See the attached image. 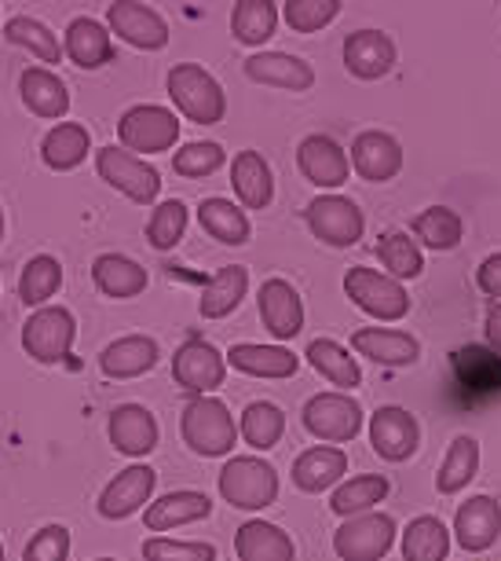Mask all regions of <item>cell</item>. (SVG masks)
Here are the masks:
<instances>
[{
    "instance_id": "obj_1",
    "label": "cell",
    "mask_w": 501,
    "mask_h": 561,
    "mask_svg": "<svg viewBox=\"0 0 501 561\" xmlns=\"http://www.w3.org/2000/svg\"><path fill=\"white\" fill-rule=\"evenodd\" d=\"M165 89L176 111L195 125H217L228 114V96H223L220 81L198 62H179V67L168 70Z\"/></svg>"
},
{
    "instance_id": "obj_2",
    "label": "cell",
    "mask_w": 501,
    "mask_h": 561,
    "mask_svg": "<svg viewBox=\"0 0 501 561\" xmlns=\"http://www.w3.org/2000/svg\"><path fill=\"white\" fill-rule=\"evenodd\" d=\"M220 495L234 511H264L279 500V473L257 455H234L220 470Z\"/></svg>"
},
{
    "instance_id": "obj_3",
    "label": "cell",
    "mask_w": 501,
    "mask_h": 561,
    "mask_svg": "<svg viewBox=\"0 0 501 561\" xmlns=\"http://www.w3.org/2000/svg\"><path fill=\"white\" fill-rule=\"evenodd\" d=\"M179 433H184V444L195 455H206V459H217V455H228L238 440V430H234V419L228 404L220 397H195L184 408V419H179Z\"/></svg>"
},
{
    "instance_id": "obj_4",
    "label": "cell",
    "mask_w": 501,
    "mask_h": 561,
    "mask_svg": "<svg viewBox=\"0 0 501 561\" xmlns=\"http://www.w3.org/2000/svg\"><path fill=\"white\" fill-rule=\"evenodd\" d=\"M179 140L176 111L158 107V103H136L117 118V144L129 154H162L173 151Z\"/></svg>"
},
{
    "instance_id": "obj_5",
    "label": "cell",
    "mask_w": 501,
    "mask_h": 561,
    "mask_svg": "<svg viewBox=\"0 0 501 561\" xmlns=\"http://www.w3.org/2000/svg\"><path fill=\"white\" fill-rule=\"evenodd\" d=\"M95 173H100L106 184L114 187V192H121L136 206L154 203L158 192H162V173H158L151 162L129 154L125 147H117V144L100 147V151H95Z\"/></svg>"
},
{
    "instance_id": "obj_6",
    "label": "cell",
    "mask_w": 501,
    "mask_h": 561,
    "mask_svg": "<svg viewBox=\"0 0 501 561\" xmlns=\"http://www.w3.org/2000/svg\"><path fill=\"white\" fill-rule=\"evenodd\" d=\"M345 294L356 301V309H362L366 316L381 323H396L410 312V294L403 283L388 279V275L373 272V268H348L345 275Z\"/></svg>"
},
{
    "instance_id": "obj_7",
    "label": "cell",
    "mask_w": 501,
    "mask_h": 561,
    "mask_svg": "<svg viewBox=\"0 0 501 561\" xmlns=\"http://www.w3.org/2000/svg\"><path fill=\"white\" fill-rule=\"evenodd\" d=\"M73 337H78V320L62 305H45L23 327V348L37 364H62V359H70Z\"/></svg>"
},
{
    "instance_id": "obj_8",
    "label": "cell",
    "mask_w": 501,
    "mask_h": 561,
    "mask_svg": "<svg viewBox=\"0 0 501 561\" xmlns=\"http://www.w3.org/2000/svg\"><path fill=\"white\" fill-rule=\"evenodd\" d=\"M304 220L312 228V236L318 242L334 250H345V247H356L366 231V220H362V209L351 203L345 195H318L307 203L304 209Z\"/></svg>"
},
{
    "instance_id": "obj_9",
    "label": "cell",
    "mask_w": 501,
    "mask_h": 561,
    "mask_svg": "<svg viewBox=\"0 0 501 561\" xmlns=\"http://www.w3.org/2000/svg\"><path fill=\"white\" fill-rule=\"evenodd\" d=\"M396 543V517L359 514L348 517L334 533V550L340 561H381Z\"/></svg>"
},
{
    "instance_id": "obj_10",
    "label": "cell",
    "mask_w": 501,
    "mask_h": 561,
    "mask_svg": "<svg viewBox=\"0 0 501 561\" xmlns=\"http://www.w3.org/2000/svg\"><path fill=\"white\" fill-rule=\"evenodd\" d=\"M304 430L318 440L329 444H348L359 437L362 430V408L356 397L345 393H318L304 404L301 411Z\"/></svg>"
},
{
    "instance_id": "obj_11",
    "label": "cell",
    "mask_w": 501,
    "mask_h": 561,
    "mask_svg": "<svg viewBox=\"0 0 501 561\" xmlns=\"http://www.w3.org/2000/svg\"><path fill=\"white\" fill-rule=\"evenodd\" d=\"M173 378L179 389H187V393L209 397L212 389H220L223 378H228V359H223L217 345L201 342V337H190V342L176 348Z\"/></svg>"
},
{
    "instance_id": "obj_12",
    "label": "cell",
    "mask_w": 501,
    "mask_h": 561,
    "mask_svg": "<svg viewBox=\"0 0 501 561\" xmlns=\"http://www.w3.org/2000/svg\"><path fill=\"white\" fill-rule=\"evenodd\" d=\"M106 26L114 37H121L129 48L140 51H162L168 45V23L162 12L140 4V0H117L106 8Z\"/></svg>"
},
{
    "instance_id": "obj_13",
    "label": "cell",
    "mask_w": 501,
    "mask_h": 561,
    "mask_svg": "<svg viewBox=\"0 0 501 561\" xmlns=\"http://www.w3.org/2000/svg\"><path fill=\"white\" fill-rule=\"evenodd\" d=\"M421 430L418 419L410 415L407 408H377L370 419V448L388 462H407L413 451H418Z\"/></svg>"
},
{
    "instance_id": "obj_14",
    "label": "cell",
    "mask_w": 501,
    "mask_h": 561,
    "mask_svg": "<svg viewBox=\"0 0 501 561\" xmlns=\"http://www.w3.org/2000/svg\"><path fill=\"white\" fill-rule=\"evenodd\" d=\"M296 169L304 173L307 184H318V187H340L348 184L351 176V162L345 154L334 136H323V133H312L304 136L301 147H296Z\"/></svg>"
},
{
    "instance_id": "obj_15",
    "label": "cell",
    "mask_w": 501,
    "mask_h": 561,
    "mask_svg": "<svg viewBox=\"0 0 501 561\" xmlns=\"http://www.w3.org/2000/svg\"><path fill=\"white\" fill-rule=\"evenodd\" d=\"M158 473L151 466H129L100 492V514L106 522H125V517L140 514L154 495Z\"/></svg>"
},
{
    "instance_id": "obj_16",
    "label": "cell",
    "mask_w": 501,
    "mask_h": 561,
    "mask_svg": "<svg viewBox=\"0 0 501 561\" xmlns=\"http://www.w3.org/2000/svg\"><path fill=\"white\" fill-rule=\"evenodd\" d=\"M351 169L370 180V184H385V180L399 176L403 169V147L396 136L381 133V129H366L356 136V144H351Z\"/></svg>"
},
{
    "instance_id": "obj_17",
    "label": "cell",
    "mask_w": 501,
    "mask_h": 561,
    "mask_svg": "<svg viewBox=\"0 0 501 561\" xmlns=\"http://www.w3.org/2000/svg\"><path fill=\"white\" fill-rule=\"evenodd\" d=\"M345 67L359 81H381L396 67V45L381 30H356L345 37Z\"/></svg>"
},
{
    "instance_id": "obj_18",
    "label": "cell",
    "mask_w": 501,
    "mask_h": 561,
    "mask_svg": "<svg viewBox=\"0 0 501 561\" xmlns=\"http://www.w3.org/2000/svg\"><path fill=\"white\" fill-rule=\"evenodd\" d=\"M454 536L468 554H483L494 547L501 536V503L490 495H473L468 503L457 506L454 514Z\"/></svg>"
},
{
    "instance_id": "obj_19",
    "label": "cell",
    "mask_w": 501,
    "mask_h": 561,
    "mask_svg": "<svg viewBox=\"0 0 501 561\" xmlns=\"http://www.w3.org/2000/svg\"><path fill=\"white\" fill-rule=\"evenodd\" d=\"M245 78L286 92H307L315 84V70L307 59L290 56V51H257L245 59Z\"/></svg>"
},
{
    "instance_id": "obj_20",
    "label": "cell",
    "mask_w": 501,
    "mask_h": 561,
    "mask_svg": "<svg viewBox=\"0 0 501 561\" xmlns=\"http://www.w3.org/2000/svg\"><path fill=\"white\" fill-rule=\"evenodd\" d=\"M260 320H264V331L279 342H290V337L301 334L304 327V301L301 294L293 290V283L286 279H268L260 287Z\"/></svg>"
},
{
    "instance_id": "obj_21",
    "label": "cell",
    "mask_w": 501,
    "mask_h": 561,
    "mask_svg": "<svg viewBox=\"0 0 501 561\" xmlns=\"http://www.w3.org/2000/svg\"><path fill=\"white\" fill-rule=\"evenodd\" d=\"M106 433H110V444L129 459H140V455H151L158 448V419L147 411L143 404H121L110 411V422H106Z\"/></svg>"
},
{
    "instance_id": "obj_22",
    "label": "cell",
    "mask_w": 501,
    "mask_h": 561,
    "mask_svg": "<svg viewBox=\"0 0 501 561\" xmlns=\"http://www.w3.org/2000/svg\"><path fill=\"white\" fill-rule=\"evenodd\" d=\"M351 348L362 359H373L377 367H410L421 359L418 337L407 331H381V327H362L351 334Z\"/></svg>"
},
{
    "instance_id": "obj_23",
    "label": "cell",
    "mask_w": 501,
    "mask_h": 561,
    "mask_svg": "<svg viewBox=\"0 0 501 561\" xmlns=\"http://www.w3.org/2000/svg\"><path fill=\"white\" fill-rule=\"evenodd\" d=\"M158 348L154 337L147 334H129V337H117L100 353V370L106 378H117V382H129V378H140L147 370L158 367Z\"/></svg>"
},
{
    "instance_id": "obj_24",
    "label": "cell",
    "mask_w": 501,
    "mask_h": 561,
    "mask_svg": "<svg viewBox=\"0 0 501 561\" xmlns=\"http://www.w3.org/2000/svg\"><path fill=\"white\" fill-rule=\"evenodd\" d=\"M62 51L70 56L73 67L81 70H100L114 59V37L100 19L78 15L67 26V37H62Z\"/></svg>"
},
{
    "instance_id": "obj_25",
    "label": "cell",
    "mask_w": 501,
    "mask_h": 561,
    "mask_svg": "<svg viewBox=\"0 0 501 561\" xmlns=\"http://www.w3.org/2000/svg\"><path fill=\"white\" fill-rule=\"evenodd\" d=\"M92 283L106 298L129 301V298H140L151 279H147L143 264H136L132 257H125V253H100V257L92 261Z\"/></svg>"
},
{
    "instance_id": "obj_26",
    "label": "cell",
    "mask_w": 501,
    "mask_h": 561,
    "mask_svg": "<svg viewBox=\"0 0 501 561\" xmlns=\"http://www.w3.org/2000/svg\"><path fill=\"white\" fill-rule=\"evenodd\" d=\"M19 96H23L30 114H37V118H48V122H59L62 114L70 111L67 84H62L51 70H40V67L23 70V78H19Z\"/></svg>"
},
{
    "instance_id": "obj_27",
    "label": "cell",
    "mask_w": 501,
    "mask_h": 561,
    "mask_svg": "<svg viewBox=\"0 0 501 561\" xmlns=\"http://www.w3.org/2000/svg\"><path fill=\"white\" fill-rule=\"evenodd\" d=\"M231 184L234 195L245 209H268L275 198V180H271V165L264 162L260 151H242L234 154L231 162Z\"/></svg>"
},
{
    "instance_id": "obj_28",
    "label": "cell",
    "mask_w": 501,
    "mask_h": 561,
    "mask_svg": "<svg viewBox=\"0 0 501 561\" xmlns=\"http://www.w3.org/2000/svg\"><path fill=\"white\" fill-rule=\"evenodd\" d=\"M345 473H348V455L340 448H307L293 462V484L307 495L337 489Z\"/></svg>"
},
{
    "instance_id": "obj_29",
    "label": "cell",
    "mask_w": 501,
    "mask_h": 561,
    "mask_svg": "<svg viewBox=\"0 0 501 561\" xmlns=\"http://www.w3.org/2000/svg\"><path fill=\"white\" fill-rule=\"evenodd\" d=\"M234 370L253 378H293L301 370V359H296L290 348L282 345H231V353L223 356Z\"/></svg>"
},
{
    "instance_id": "obj_30",
    "label": "cell",
    "mask_w": 501,
    "mask_h": 561,
    "mask_svg": "<svg viewBox=\"0 0 501 561\" xmlns=\"http://www.w3.org/2000/svg\"><path fill=\"white\" fill-rule=\"evenodd\" d=\"M209 514H212V500L206 492H190V489L168 492L147 506V528H151V533H168V528H179V525L206 522Z\"/></svg>"
},
{
    "instance_id": "obj_31",
    "label": "cell",
    "mask_w": 501,
    "mask_h": 561,
    "mask_svg": "<svg viewBox=\"0 0 501 561\" xmlns=\"http://www.w3.org/2000/svg\"><path fill=\"white\" fill-rule=\"evenodd\" d=\"M234 554L238 561H293V539L271 522H245L234 533Z\"/></svg>"
},
{
    "instance_id": "obj_32",
    "label": "cell",
    "mask_w": 501,
    "mask_h": 561,
    "mask_svg": "<svg viewBox=\"0 0 501 561\" xmlns=\"http://www.w3.org/2000/svg\"><path fill=\"white\" fill-rule=\"evenodd\" d=\"M198 225H201L206 236L223 242V247H245L249 236H253L249 217H245L242 206H234L231 198H201Z\"/></svg>"
},
{
    "instance_id": "obj_33",
    "label": "cell",
    "mask_w": 501,
    "mask_h": 561,
    "mask_svg": "<svg viewBox=\"0 0 501 561\" xmlns=\"http://www.w3.org/2000/svg\"><path fill=\"white\" fill-rule=\"evenodd\" d=\"M89 151H92V136L78 122H62L56 129H48V136L40 140V158H45V165L56 169V173L78 169L84 158H89Z\"/></svg>"
},
{
    "instance_id": "obj_34",
    "label": "cell",
    "mask_w": 501,
    "mask_h": 561,
    "mask_svg": "<svg viewBox=\"0 0 501 561\" xmlns=\"http://www.w3.org/2000/svg\"><path fill=\"white\" fill-rule=\"evenodd\" d=\"M245 290H249V272H245L242 264H228V268H220L206 283L198 309H201L206 320H223V316H231L242 305Z\"/></svg>"
},
{
    "instance_id": "obj_35",
    "label": "cell",
    "mask_w": 501,
    "mask_h": 561,
    "mask_svg": "<svg viewBox=\"0 0 501 561\" xmlns=\"http://www.w3.org/2000/svg\"><path fill=\"white\" fill-rule=\"evenodd\" d=\"M388 478H377V473H359V478L351 481H340L334 495H329V511L340 514L348 522V517H359V514H370L373 506L388 495Z\"/></svg>"
},
{
    "instance_id": "obj_36",
    "label": "cell",
    "mask_w": 501,
    "mask_h": 561,
    "mask_svg": "<svg viewBox=\"0 0 501 561\" xmlns=\"http://www.w3.org/2000/svg\"><path fill=\"white\" fill-rule=\"evenodd\" d=\"M446 554H451V533L440 517H413L403 533V561H446Z\"/></svg>"
},
{
    "instance_id": "obj_37",
    "label": "cell",
    "mask_w": 501,
    "mask_h": 561,
    "mask_svg": "<svg viewBox=\"0 0 501 561\" xmlns=\"http://www.w3.org/2000/svg\"><path fill=\"white\" fill-rule=\"evenodd\" d=\"M275 26H279V4H271V0H238L234 4L231 34L238 45H264V41L275 37Z\"/></svg>"
},
{
    "instance_id": "obj_38",
    "label": "cell",
    "mask_w": 501,
    "mask_h": 561,
    "mask_svg": "<svg viewBox=\"0 0 501 561\" xmlns=\"http://www.w3.org/2000/svg\"><path fill=\"white\" fill-rule=\"evenodd\" d=\"M462 236H465V225L451 206H429L413 217V239L435 253L457 250L462 247Z\"/></svg>"
},
{
    "instance_id": "obj_39",
    "label": "cell",
    "mask_w": 501,
    "mask_h": 561,
    "mask_svg": "<svg viewBox=\"0 0 501 561\" xmlns=\"http://www.w3.org/2000/svg\"><path fill=\"white\" fill-rule=\"evenodd\" d=\"M307 359H312V367L337 389H356L362 382L359 364L351 359L345 345L334 342V337H315V342L307 345Z\"/></svg>"
},
{
    "instance_id": "obj_40",
    "label": "cell",
    "mask_w": 501,
    "mask_h": 561,
    "mask_svg": "<svg viewBox=\"0 0 501 561\" xmlns=\"http://www.w3.org/2000/svg\"><path fill=\"white\" fill-rule=\"evenodd\" d=\"M282 433H286V415L279 404H271V400H253V404L242 411L238 437L249 444V448L268 451L282 440Z\"/></svg>"
},
{
    "instance_id": "obj_41",
    "label": "cell",
    "mask_w": 501,
    "mask_h": 561,
    "mask_svg": "<svg viewBox=\"0 0 501 561\" xmlns=\"http://www.w3.org/2000/svg\"><path fill=\"white\" fill-rule=\"evenodd\" d=\"M479 470V440L476 437H454L451 451H446V459L440 466V473H435V492L440 495H457L462 489H468V481L476 478Z\"/></svg>"
},
{
    "instance_id": "obj_42",
    "label": "cell",
    "mask_w": 501,
    "mask_h": 561,
    "mask_svg": "<svg viewBox=\"0 0 501 561\" xmlns=\"http://www.w3.org/2000/svg\"><path fill=\"white\" fill-rule=\"evenodd\" d=\"M62 287V264L56 257H48V253H40V257H30L23 275H19V298L30 309H45V301H51Z\"/></svg>"
},
{
    "instance_id": "obj_43",
    "label": "cell",
    "mask_w": 501,
    "mask_h": 561,
    "mask_svg": "<svg viewBox=\"0 0 501 561\" xmlns=\"http://www.w3.org/2000/svg\"><path fill=\"white\" fill-rule=\"evenodd\" d=\"M4 37L12 41L15 48H26L30 56H37L40 62H59L62 59V48H59V37L40 23L34 15H12L4 23Z\"/></svg>"
},
{
    "instance_id": "obj_44",
    "label": "cell",
    "mask_w": 501,
    "mask_h": 561,
    "mask_svg": "<svg viewBox=\"0 0 501 561\" xmlns=\"http://www.w3.org/2000/svg\"><path fill=\"white\" fill-rule=\"evenodd\" d=\"M377 257L385 264L388 279H418L424 272V257H421V247L413 242L407 231H388V236L377 239Z\"/></svg>"
},
{
    "instance_id": "obj_45",
    "label": "cell",
    "mask_w": 501,
    "mask_h": 561,
    "mask_svg": "<svg viewBox=\"0 0 501 561\" xmlns=\"http://www.w3.org/2000/svg\"><path fill=\"white\" fill-rule=\"evenodd\" d=\"M187 231V206L179 198H168V203H158L151 220H147V242L154 250H173Z\"/></svg>"
},
{
    "instance_id": "obj_46",
    "label": "cell",
    "mask_w": 501,
    "mask_h": 561,
    "mask_svg": "<svg viewBox=\"0 0 501 561\" xmlns=\"http://www.w3.org/2000/svg\"><path fill=\"white\" fill-rule=\"evenodd\" d=\"M340 8H345L340 0H286L282 15L296 34H318L340 15Z\"/></svg>"
},
{
    "instance_id": "obj_47",
    "label": "cell",
    "mask_w": 501,
    "mask_h": 561,
    "mask_svg": "<svg viewBox=\"0 0 501 561\" xmlns=\"http://www.w3.org/2000/svg\"><path fill=\"white\" fill-rule=\"evenodd\" d=\"M223 147L220 144H206V140H195V144H184L179 151L173 154V169L179 176L187 180H201V176H212L217 169L223 165Z\"/></svg>"
},
{
    "instance_id": "obj_48",
    "label": "cell",
    "mask_w": 501,
    "mask_h": 561,
    "mask_svg": "<svg viewBox=\"0 0 501 561\" xmlns=\"http://www.w3.org/2000/svg\"><path fill=\"white\" fill-rule=\"evenodd\" d=\"M147 561H217V547L212 543H179V539L154 536L143 543Z\"/></svg>"
},
{
    "instance_id": "obj_49",
    "label": "cell",
    "mask_w": 501,
    "mask_h": 561,
    "mask_svg": "<svg viewBox=\"0 0 501 561\" xmlns=\"http://www.w3.org/2000/svg\"><path fill=\"white\" fill-rule=\"evenodd\" d=\"M67 558H70L67 525H45L23 550V561H67Z\"/></svg>"
},
{
    "instance_id": "obj_50",
    "label": "cell",
    "mask_w": 501,
    "mask_h": 561,
    "mask_svg": "<svg viewBox=\"0 0 501 561\" xmlns=\"http://www.w3.org/2000/svg\"><path fill=\"white\" fill-rule=\"evenodd\" d=\"M476 283L487 298L501 301V253H490V257L476 268Z\"/></svg>"
},
{
    "instance_id": "obj_51",
    "label": "cell",
    "mask_w": 501,
    "mask_h": 561,
    "mask_svg": "<svg viewBox=\"0 0 501 561\" xmlns=\"http://www.w3.org/2000/svg\"><path fill=\"white\" fill-rule=\"evenodd\" d=\"M483 331H487V342L490 348H498L501 353V301H494L487 309V323H483Z\"/></svg>"
},
{
    "instance_id": "obj_52",
    "label": "cell",
    "mask_w": 501,
    "mask_h": 561,
    "mask_svg": "<svg viewBox=\"0 0 501 561\" xmlns=\"http://www.w3.org/2000/svg\"><path fill=\"white\" fill-rule=\"evenodd\" d=\"M0 239H4V214H0Z\"/></svg>"
},
{
    "instance_id": "obj_53",
    "label": "cell",
    "mask_w": 501,
    "mask_h": 561,
    "mask_svg": "<svg viewBox=\"0 0 501 561\" xmlns=\"http://www.w3.org/2000/svg\"><path fill=\"white\" fill-rule=\"evenodd\" d=\"M95 561H117V558H95Z\"/></svg>"
},
{
    "instance_id": "obj_54",
    "label": "cell",
    "mask_w": 501,
    "mask_h": 561,
    "mask_svg": "<svg viewBox=\"0 0 501 561\" xmlns=\"http://www.w3.org/2000/svg\"><path fill=\"white\" fill-rule=\"evenodd\" d=\"M0 561H4V547H0Z\"/></svg>"
}]
</instances>
